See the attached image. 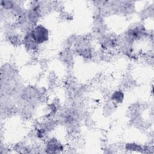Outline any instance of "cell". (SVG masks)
<instances>
[{"label":"cell","mask_w":154,"mask_h":154,"mask_svg":"<svg viewBox=\"0 0 154 154\" xmlns=\"http://www.w3.org/2000/svg\"><path fill=\"white\" fill-rule=\"evenodd\" d=\"M112 97L116 102H122V100L123 99V94L122 92H120V91H116L112 94Z\"/></svg>","instance_id":"obj_2"},{"label":"cell","mask_w":154,"mask_h":154,"mask_svg":"<svg viewBox=\"0 0 154 154\" xmlns=\"http://www.w3.org/2000/svg\"><path fill=\"white\" fill-rule=\"evenodd\" d=\"M31 36L37 43H42L48 38V31L42 25L35 26L31 32Z\"/></svg>","instance_id":"obj_1"}]
</instances>
